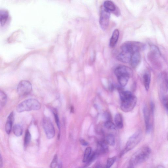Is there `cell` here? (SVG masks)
Listing matches in <instances>:
<instances>
[{
	"label": "cell",
	"mask_w": 168,
	"mask_h": 168,
	"mask_svg": "<svg viewBox=\"0 0 168 168\" xmlns=\"http://www.w3.org/2000/svg\"><path fill=\"white\" fill-rule=\"evenodd\" d=\"M133 94L129 91H120V96L121 101L131 96Z\"/></svg>",
	"instance_id": "cell-21"
},
{
	"label": "cell",
	"mask_w": 168,
	"mask_h": 168,
	"mask_svg": "<svg viewBox=\"0 0 168 168\" xmlns=\"http://www.w3.org/2000/svg\"><path fill=\"white\" fill-rule=\"evenodd\" d=\"M114 73L117 77L120 76H128L130 77L133 75V72L129 68L124 65H120L115 69Z\"/></svg>",
	"instance_id": "cell-9"
},
{
	"label": "cell",
	"mask_w": 168,
	"mask_h": 168,
	"mask_svg": "<svg viewBox=\"0 0 168 168\" xmlns=\"http://www.w3.org/2000/svg\"><path fill=\"white\" fill-rule=\"evenodd\" d=\"M110 17V12L104 6L101 8L100 24L102 29L105 30L108 27Z\"/></svg>",
	"instance_id": "cell-7"
},
{
	"label": "cell",
	"mask_w": 168,
	"mask_h": 168,
	"mask_svg": "<svg viewBox=\"0 0 168 168\" xmlns=\"http://www.w3.org/2000/svg\"><path fill=\"white\" fill-rule=\"evenodd\" d=\"M104 7L109 12H114L116 11L117 7L114 3L111 1H106L104 4Z\"/></svg>",
	"instance_id": "cell-17"
},
{
	"label": "cell",
	"mask_w": 168,
	"mask_h": 168,
	"mask_svg": "<svg viewBox=\"0 0 168 168\" xmlns=\"http://www.w3.org/2000/svg\"><path fill=\"white\" fill-rule=\"evenodd\" d=\"M96 168H101V166H98L97 167H96Z\"/></svg>",
	"instance_id": "cell-41"
},
{
	"label": "cell",
	"mask_w": 168,
	"mask_h": 168,
	"mask_svg": "<svg viewBox=\"0 0 168 168\" xmlns=\"http://www.w3.org/2000/svg\"><path fill=\"white\" fill-rule=\"evenodd\" d=\"M143 113L146 131L147 133L149 134L150 133L152 128V123L150 122V116L151 114L150 111L146 106L143 109Z\"/></svg>",
	"instance_id": "cell-10"
},
{
	"label": "cell",
	"mask_w": 168,
	"mask_h": 168,
	"mask_svg": "<svg viewBox=\"0 0 168 168\" xmlns=\"http://www.w3.org/2000/svg\"><path fill=\"white\" fill-rule=\"evenodd\" d=\"M80 144L84 146H87L88 145V142L83 139H81L80 140Z\"/></svg>",
	"instance_id": "cell-35"
},
{
	"label": "cell",
	"mask_w": 168,
	"mask_h": 168,
	"mask_svg": "<svg viewBox=\"0 0 168 168\" xmlns=\"http://www.w3.org/2000/svg\"><path fill=\"white\" fill-rule=\"evenodd\" d=\"M143 83L146 90L148 91L150 88L151 75L150 71L147 70L143 76Z\"/></svg>",
	"instance_id": "cell-13"
},
{
	"label": "cell",
	"mask_w": 168,
	"mask_h": 168,
	"mask_svg": "<svg viewBox=\"0 0 168 168\" xmlns=\"http://www.w3.org/2000/svg\"><path fill=\"white\" fill-rule=\"evenodd\" d=\"M43 126L46 135L49 139L53 138L55 132L52 122L50 119L45 118L43 120Z\"/></svg>",
	"instance_id": "cell-6"
},
{
	"label": "cell",
	"mask_w": 168,
	"mask_h": 168,
	"mask_svg": "<svg viewBox=\"0 0 168 168\" xmlns=\"http://www.w3.org/2000/svg\"><path fill=\"white\" fill-rule=\"evenodd\" d=\"M8 17V13L6 10H1L0 12V19L2 26H3L7 22Z\"/></svg>",
	"instance_id": "cell-19"
},
{
	"label": "cell",
	"mask_w": 168,
	"mask_h": 168,
	"mask_svg": "<svg viewBox=\"0 0 168 168\" xmlns=\"http://www.w3.org/2000/svg\"><path fill=\"white\" fill-rule=\"evenodd\" d=\"M53 113L54 116L55 123H56V124L58 127L59 129L60 130V123L58 115V114L56 113V112H55V111H54V112Z\"/></svg>",
	"instance_id": "cell-32"
},
{
	"label": "cell",
	"mask_w": 168,
	"mask_h": 168,
	"mask_svg": "<svg viewBox=\"0 0 168 168\" xmlns=\"http://www.w3.org/2000/svg\"><path fill=\"white\" fill-rule=\"evenodd\" d=\"M141 55L139 52L134 53L132 55L130 63L131 67L134 68H136L140 62Z\"/></svg>",
	"instance_id": "cell-12"
},
{
	"label": "cell",
	"mask_w": 168,
	"mask_h": 168,
	"mask_svg": "<svg viewBox=\"0 0 168 168\" xmlns=\"http://www.w3.org/2000/svg\"><path fill=\"white\" fill-rule=\"evenodd\" d=\"M144 47V46L139 42H128L122 44L120 47V50L133 55L140 51Z\"/></svg>",
	"instance_id": "cell-4"
},
{
	"label": "cell",
	"mask_w": 168,
	"mask_h": 168,
	"mask_svg": "<svg viewBox=\"0 0 168 168\" xmlns=\"http://www.w3.org/2000/svg\"><path fill=\"white\" fill-rule=\"evenodd\" d=\"M104 125L106 128L111 130L115 129L117 127L111 121H106Z\"/></svg>",
	"instance_id": "cell-29"
},
{
	"label": "cell",
	"mask_w": 168,
	"mask_h": 168,
	"mask_svg": "<svg viewBox=\"0 0 168 168\" xmlns=\"http://www.w3.org/2000/svg\"><path fill=\"white\" fill-rule=\"evenodd\" d=\"M127 168H134V166H130L129 167Z\"/></svg>",
	"instance_id": "cell-40"
},
{
	"label": "cell",
	"mask_w": 168,
	"mask_h": 168,
	"mask_svg": "<svg viewBox=\"0 0 168 168\" xmlns=\"http://www.w3.org/2000/svg\"><path fill=\"white\" fill-rule=\"evenodd\" d=\"M32 90V85L29 81H20L17 87V92L20 96H24L29 94Z\"/></svg>",
	"instance_id": "cell-8"
},
{
	"label": "cell",
	"mask_w": 168,
	"mask_h": 168,
	"mask_svg": "<svg viewBox=\"0 0 168 168\" xmlns=\"http://www.w3.org/2000/svg\"><path fill=\"white\" fill-rule=\"evenodd\" d=\"M156 168H165V167L164 166L160 165L157 166Z\"/></svg>",
	"instance_id": "cell-38"
},
{
	"label": "cell",
	"mask_w": 168,
	"mask_h": 168,
	"mask_svg": "<svg viewBox=\"0 0 168 168\" xmlns=\"http://www.w3.org/2000/svg\"><path fill=\"white\" fill-rule=\"evenodd\" d=\"M31 140V135L28 130H27L25 132L24 139V146L27 147L30 143Z\"/></svg>",
	"instance_id": "cell-26"
},
{
	"label": "cell",
	"mask_w": 168,
	"mask_h": 168,
	"mask_svg": "<svg viewBox=\"0 0 168 168\" xmlns=\"http://www.w3.org/2000/svg\"><path fill=\"white\" fill-rule=\"evenodd\" d=\"M41 108L39 101L34 99L25 100L19 104L17 107V111L19 113L25 111L38 110Z\"/></svg>",
	"instance_id": "cell-2"
},
{
	"label": "cell",
	"mask_w": 168,
	"mask_h": 168,
	"mask_svg": "<svg viewBox=\"0 0 168 168\" xmlns=\"http://www.w3.org/2000/svg\"><path fill=\"white\" fill-rule=\"evenodd\" d=\"M105 140L99 141L97 143V150L100 154H105L109 151V146Z\"/></svg>",
	"instance_id": "cell-11"
},
{
	"label": "cell",
	"mask_w": 168,
	"mask_h": 168,
	"mask_svg": "<svg viewBox=\"0 0 168 168\" xmlns=\"http://www.w3.org/2000/svg\"><path fill=\"white\" fill-rule=\"evenodd\" d=\"M100 155L99 152L96 150L92 154L89 158L86 163V166H87L90 165Z\"/></svg>",
	"instance_id": "cell-24"
},
{
	"label": "cell",
	"mask_w": 168,
	"mask_h": 168,
	"mask_svg": "<svg viewBox=\"0 0 168 168\" xmlns=\"http://www.w3.org/2000/svg\"><path fill=\"white\" fill-rule=\"evenodd\" d=\"M137 98L134 95L131 97L121 101V108L125 113H128L131 111L135 108L137 103Z\"/></svg>",
	"instance_id": "cell-5"
},
{
	"label": "cell",
	"mask_w": 168,
	"mask_h": 168,
	"mask_svg": "<svg viewBox=\"0 0 168 168\" xmlns=\"http://www.w3.org/2000/svg\"><path fill=\"white\" fill-rule=\"evenodd\" d=\"M58 156L57 154H55L53 158V159L51 162L50 165V168H55L58 164Z\"/></svg>",
	"instance_id": "cell-30"
},
{
	"label": "cell",
	"mask_w": 168,
	"mask_h": 168,
	"mask_svg": "<svg viewBox=\"0 0 168 168\" xmlns=\"http://www.w3.org/2000/svg\"><path fill=\"white\" fill-rule=\"evenodd\" d=\"M162 100L163 104L168 113V95L163 96Z\"/></svg>",
	"instance_id": "cell-31"
},
{
	"label": "cell",
	"mask_w": 168,
	"mask_h": 168,
	"mask_svg": "<svg viewBox=\"0 0 168 168\" xmlns=\"http://www.w3.org/2000/svg\"><path fill=\"white\" fill-rule=\"evenodd\" d=\"M7 100V95L3 91L0 92V103L1 105L3 107L6 104Z\"/></svg>",
	"instance_id": "cell-27"
},
{
	"label": "cell",
	"mask_w": 168,
	"mask_h": 168,
	"mask_svg": "<svg viewBox=\"0 0 168 168\" xmlns=\"http://www.w3.org/2000/svg\"><path fill=\"white\" fill-rule=\"evenodd\" d=\"M71 113H73L74 111V109L72 106L71 107Z\"/></svg>",
	"instance_id": "cell-39"
},
{
	"label": "cell",
	"mask_w": 168,
	"mask_h": 168,
	"mask_svg": "<svg viewBox=\"0 0 168 168\" xmlns=\"http://www.w3.org/2000/svg\"><path fill=\"white\" fill-rule=\"evenodd\" d=\"M92 148L90 147L86 148L85 150L83 157V162L84 163H87L91 154Z\"/></svg>",
	"instance_id": "cell-22"
},
{
	"label": "cell",
	"mask_w": 168,
	"mask_h": 168,
	"mask_svg": "<svg viewBox=\"0 0 168 168\" xmlns=\"http://www.w3.org/2000/svg\"><path fill=\"white\" fill-rule=\"evenodd\" d=\"M167 140L168 141V133H167Z\"/></svg>",
	"instance_id": "cell-42"
},
{
	"label": "cell",
	"mask_w": 168,
	"mask_h": 168,
	"mask_svg": "<svg viewBox=\"0 0 168 168\" xmlns=\"http://www.w3.org/2000/svg\"><path fill=\"white\" fill-rule=\"evenodd\" d=\"M155 110V105L154 103L151 102L150 104V113L152 116L154 114Z\"/></svg>",
	"instance_id": "cell-34"
},
{
	"label": "cell",
	"mask_w": 168,
	"mask_h": 168,
	"mask_svg": "<svg viewBox=\"0 0 168 168\" xmlns=\"http://www.w3.org/2000/svg\"><path fill=\"white\" fill-rule=\"evenodd\" d=\"M116 160V157H113L109 158L107 161L106 164L104 168H110L113 166Z\"/></svg>",
	"instance_id": "cell-28"
},
{
	"label": "cell",
	"mask_w": 168,
	"mask_h": 168,
	"mask_svg": "<svg viewBox=\"0 0 168 168\" xmlns=\"http://www.w3.org/2000/svg\"><path fill=\"white\" fill-rule=\"evenodd\" d=\"M117 78L120 85L122 87H125L128 84L130 77L127 76H124V77H118Z\"/></svg>",
	"instance_id": "cell-25"
},
{
	"label": "cell",
	"mask_w": 168,
	"mask_h": 168,
	"mask_svg": "<svg viewBox=\"0 0 168 168\" xmlns=\"http://www.w3.org/2000/svg\"><path fill=\"white\" fill-rule=\"evenodd\" d=\"M151 152L149 146L141 147L132 156L129 161L130 166H134L145 162L149 158Z\"/></svg>",
	"instance_id": "cell-1"
},
{
	"label": "cell",
	"mask_w": 168,
	"mask_h": 168,
	"mask_svg": "<svg viewBox=\"0 0 168 168\" xmlns=\"http://www.w3.org/2000/svg\"><path fill=\"white\" fill-rule=\"evenodd\" d=\"M105 140L108 145L111 146L115 145V137L113 135L110 134L107 135Z\"/></svg>",
	"instance_id": "cell-23"
},
{
	"label": "cell",
	"mask_w": 168,
	"mask_h": 168,
	"mask_svg": "<svg viewBox=\"0 0 168 168\" xmlns=\"http://www.w3.org/2000/svg\"><path fill=\"white\" fill-rule=\"evenodd\" d=\"M14 119V114L13 113H12L8 117L6 125V130L8 134H9L11 133Z\"/></svg>",
	"instance_id": "cell-14"
},
{
	"label": "cell",
	"mask_w": 168,
	"mask_h": 168,
	"mask_svg": "<svg viewBox=\"0 0 168 168\" xmlns=\"http://www.w3.org/2000/svg\"><path fill=\"white\" fill-rule=\"evenodd\" d=\"M115 122L117 127L119 129H121L123 127V119L121 115L118 113L116 115L115 117Z\"/></svg>",
	"instance_id": "cell-18"
},
{
	"label": "cell",
	"mask_w": 168,
	"mask_h": 168,
	"mask_svg": "<svg viewBox=\"0 0 168 168\" xmlns=\"http://www.w3.org/2000/svg\"><path fill=\"white\" fill-rule=\"evenodd\" d=\"M104 117L106 121H111V116L108 112H105L104 113Z\"/></svg>",
	"instance_id": "cell-33"
},
{
	"label": "cell",
	"mask_w": 168,
	"mask_h": 168,
	"mask_svg": "<svg viewBox=\"0 0 168 168\" xmlns=\"http://www.w3.org/2000/svg\"><path fill=\"white\" fill-rule=\"evenodd\" d=\"M119 36V31L117 29H115L110 39L109 45L111 47H114L117 43Z\"/></svg>",
	"instance_id": "cell-15"
},
{
	"label": "cell",
	"mask_w": 168,
	"mask_h": 168,
	"mask_svg": "<svg viewBox=\"0 0 168 168\" xmlns=\"http://www.w3.org/2000/svg\"><path fill=\"white\" fill-rule=\"evenodd\" d=\"M142 138V132L140 130L136 131L132 135L127 142L125 149L121 154V156L124 155L127 152L133 149L138 145Z\"/></svg>",
	"instance_id": "cell-3"
},
{
	"label": "cell",
	"mask_w": 168,
	"mask_h": 168,
	"mask_svg": "<svg viewBox=\"0 0 168 168\" xmlns=\"http://www.w3.org/2000/svg\"><path fill=\"white\" fill-rule=\"evenodd\" d=\"M13 131L15 135L17 137L22 136L23 133L22 127L19 125H15L13 127Z\"/></svg>",
	"instance_id": "cell-20"
},
{
	"label": "cell",
	"mask_w": 168,
	"mask_h": 168,
	"mask_svg": "<svg viewBox=\"0 0 168 168\" xmlns=\"http://www.w3.org/2000/svg\"><path fill=\"white\" fill-rule=\"evenodd\" d=\"M3 159L2 158V156L1 155V157H0V166H1V168H2L3 166Z\"/></svg>",
	"instance_id": "cell-36"
},
{
	"label": "cell",
	"mask_w": 168,
	"mask_h": 168,
	"mask_svg": "<svg viewBox=\"0 0 168 168\" xmlns=\"http://www.w3.org/2000/svg\"><path fill=\"white\" fill-rule=\"evenodd\" d=\"M58 168H63V164L62 162H60L58 164Z\"/></svg>",
	"instance_id": "cell-37"
},
{
	"label": "cell",
	"mask_w": 168,
	"mask_h": 168,
	"mask_svg": "<svg viewBox=\"0 0 168 168\" xmlns=\"http://www.w3.org/2000/svg\"><path fill=\"white\" fill-rule=\"evenodd\" d=\"M161 87L162 90L168 91V75L164 73L161 76Z\"/></svg>",
	"instance_id": "cell-16"
}]
</instances>
